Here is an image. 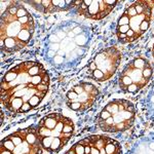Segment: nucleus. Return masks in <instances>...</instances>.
<instances>
[{"label": "nucleus", "instance_id": "8", "mask_svg": "<svg viewBox=\"0 0 154 154\" xmlns=\"http://www.w3.org/2000/svg\"><path fill=\"white\" fill-rule=\"evenodd\" d=\"M36 125L21 128L1 140L0 154H42Z\"/></svg>", "mask_w": 154, "mask_h": 154}, {"label": "nucleus", "instance_id": "2", "mask_svg": "<svg viewBox=\"0 0 154 154\" xmlns=\"http://www.w3.org/2000/svg\"><path fill=\"white\" fill-rule=\"evenodd\" d=\"M91 31L76 22H63L46 37L44 58L57 69H70L84 58L91 42Z\"/></svg>", "mask_w": 154, "mask_h": 154}, {"label": "nucleus", "instance_id": "16", "mask_svg": "<svg viewBox=\"0 0 154 154\" xmlns=\"http://www.w3.org/2000/svg\"><path fill=\"white\" fill-rule=\"evenodd\" d=\"M152 56H153V58H154V43H153V48H152Z\"/></svg>", "mask_w": 154, "mask_h": 154}, {"label": "nucleus", "instance_id": "1", "mask_svg": "<svg viewBox=\"0 0 154 154\" xmlns=\"http://www.w3.org/2000/svg\"><path fill=\"white\" fill-rule=\"evenodd\" d=\"M49 84V75L41 63L22 62L2 77L0 101L9 113L26 114L38 107L48 94Z\"/></svg>", "mask_w": 154, "mask_h": 154}, {"label": "nucleus", "instance_id": "14", "mask_svg": "<svg viewBox=\"0 0 154 154\" xmlns=\"http://www.w3.org/2000/svg\"><path fill=\"white\" fill-rule=\"evenodd\" d=\"M128 154H154V138L147 137L138 140Z\"/></svg>", "mask_w": 154, "mask_h": 154}, {"label": "nucleus", "instance_id": "13", "mask_svg": "<svg viewBox=\"0 0 154 154\" xmlns=\"http://www.w3.org/2000/svg\"><path fill=\"white\" fill-rule=\"evenodd\" d=\"M33 8L42 14H54L59 11H67L75 8L77 1L72 0H33L26 1Z\"/></svg>", "mask_w": 154, "mask_h": 154}, {"label": "nucleus", "instance_id": "15", "mask_svg": "<svg viewBox=\"0 0 154 154\" xmlns=\"http://www.w3.org/2000/svg\"><path fill=\"white\" fill-rule=\"evenodd\" d=\"M144 106H145V109L148 114L154 115V83L151 86V88L149 89L145 102H144Z\"/></svg>", "mask_w": 154, "mask_h": 154}, {"label": "nucleus", "instance_id": "11", "mask_svg": "<svg viewBox=\"0 0 154 154\" xmlns=\"http://www.w3.org/2000/svg\"><path fill=\"white\" fill-rule=\"evenodd\" d=\"M100 95V91L94 83L80 81L67 91L65 102L70 110L84 112L95 105Z\"/></svg>", "mask_w": 154, "mask_h": 154}, {"label": "nucleus", "instance_id": "3", "mask_svg": "<svg viewBox=\"0 0 154 154\" xmlns=\"http://www.w3.org/2000/svg\"><path fill=\"white\" fill-rule=\"evenodd\" d=\"M35 30L33 17L20 1L8 2L0 19V46L4 54L26 48Z\"/></svg>", "mask_w": 154, "mask_h": 154}, {"label": "nucleus", "instance_id": "9", "mask_svg": "<svg viewBox=\"0 0 154 154\" xmlns=\"http://www.w3.org/2000/svg\"><path fill=\"white\" fill-rule=\"evenodd\" d=\"M121 58V51L115 46H109L101 49L88 62L86 67V75L97 82L109 80L117 71Z\"/></svg>", "mask_w": 154, "mask_h": 154}, {"label": "nucleus", "instance_id": "10", "mask_svg": "<svg viewBox=\"0 0 154 154\" xmlns=\"http://www.w3.org/2000/svg\"><path fill=\"white\" fill-rule=\"evenodd\" d=\"M64 154H121V146L108 136L91 135L76 142Z\"/></svg>", "mask_w": 154, "mask_h": 154}, {"label": "nucleus", "instance_id": "5", "mask_svg": "<svg viewBox=\"0 0 154 154\" xmlns=\"http://www.w3.org/2000/svg\"><path fill=\"white\" fill-rule=\"evenodd\" d=\"M74 131L72 119L61 113L48 114L36 125L42 149L49 153L60 152L71 140Z\"/></svg>", "mask_w": 154, "mask_h": 154}, {"label": "nucleus", "instance_id": "12", "mask_svg": "<svg viewBox=\"0 0 154 154\" xmlns=\"http://www.w3.org/2000/svg\"><path fill=\"white\" fill-rule=\"evenodd\" d=\"M117 4V0H82L77 1L75 11L86 19L99 21L109 16Z\"/></svg>", "mask_w": 154, "mask_h": 154}, {"label": "nucleus", "instance_id": "6", "mask_svg": "<svg viewBox=\"0 0 154 154\" xmlns=\"http://www.w3.org/2000/svg\"><path fill=\"white\" fill-rule=\"evenodd\" d=\"M136 119V107L131 101L114 99L107 103L97 117V125L109 134L126 131L133 126Z\"/></svg>", "mask_w": 154, "mask_h": 154}, {"label": "nucleus", "instance_id": "7", "mask_svg": "<svg viewBox=\"0 0 154 154\" xmlns=\"http://www.w3.org/2000/svg\"><path fill=\"white\" fill-rule=\"evenodd\" d=\"M154 75V67L143 57L133 59L122 69L118 77V85L123 93L137 94L150 82Z\"/></svg>", "mask_w": 154, "mask_h": 154}, {"label": "nucleus", "instance_id": "4", "mask_svg": "<svg viewBox=\"0 0 154 154\" xmlns=\"http://www.w3.org/2000/svg\"><path fill=\"white\" fill-rule=\"evenodd\" d=\"M153 1L139 0L128 5L118 19L115 34L122 44L138 40L150 27Z\"/></svg>", "mask_w": 154, "mask_h": 154}]
</instances>
